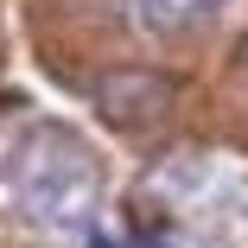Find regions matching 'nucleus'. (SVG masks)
Returning <instances> with one entry per match:
<instances>
[{
	"label": "nucleus",
	"instance_id": "obj_1",
	"mask_svg": "<svg viewBox=\"0 0 248 248\" xmlns=\"http://www.w3.org/2000/svg\"><path fill=\"white\" fill-rule=\"evenodd\" d=\"M7 204L38 235L77 242V235H89L95 210H102V166H95V153H89L70 127H32L13 146Z\"/></svg>",
	"mask_w": 248,
	"mask_h": 248
},
{
	"label": "nucleus",
	"instance_id": "obj_2",
	"mask_svg": "<svg viewBox=\"0 0 248 248\" xmlns=\"http://www.w3.org/2000/svg\"><path fill=\"white\" fill-rule=\"evenodd\" d=\"M166 108H172L166 77H108V89H102V115L121 127H153Z\"/></svg>",
	"mask_w": 248,
	"mask_h": 248
},
{
	"label": "nucleus",
	"instance_id": "obj_3",
	"mask_svg": "<svg viewBox=\"0 0 248 248\" xmlns=\"http://www.w3.org/2000/svg\"><path fill=\"white\" fill-rule=\"evenodd\" d=\"M191 7H197V19H204V13H210V7H223V0H191Z\"/></svg>",
	"mask_w": 248,
	"mask_h": 248
}]
</instances>
